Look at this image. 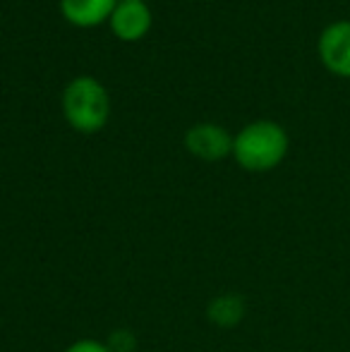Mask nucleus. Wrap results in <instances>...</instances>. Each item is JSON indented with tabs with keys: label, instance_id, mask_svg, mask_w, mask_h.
Listing matches in <instances>:
<instances>
[{
	"label": "nucleus",
	"instance_id": "1",
	"mask_svg": "<svg viewBox=\"0 0 350 352\" xmlns=\"http://www.w3.org/2000/svg\"><path fill=\"white\" fill-rule=\"evenodd\" d=\"M288 132L274 120H254L233 137V158L250 173H266L281 166L288 153Z\"/></svg>",
	"mask_w": 350,
	"mask_h": 352
},
{
	"label": "nucleus",
	"instance_id": "2",
	"mask_svg": "<svg viewBox=\"0 0 350 352\" xmlns=\"http://www.w3.org/2000/svg\"><path fill=\"white\" fill-rule=\"evenodd\" d=\"M63 116L67 125L82 135L103 130L111 118V96L106 87L89 74L75 77L63 91Z\"/></svg>",
	"mask_w": 350,
	"mask_h": 352
},
{
	"label": "nucleus",
	"instance_id": "3",
	"mask_svg": "<svg viewBox=\"0 0 350 352\" xmlns=\"http://www.w3.org/2000/svg\"><path fill=\"white\" fill-rule=\"evenodd\" d=\"M317 53L329 72L350 79V19L324 27L317 41Z\"/></svg>",
	"mask_w": 350,
	"mask_h": 352
},
{
	"label": "nucleus",
	"instance_id": "4",
	"mask_svg": "<svg viewBox=\"0 0 350 352\" xmlns=\"http://www.w3.org/2000/svg\"><path fill=\"white\" fill-rule=\"evenodd\" d=\"M185 148L199 161H223L233 153V137L216 122H199L185 132Z\"/></svg>",
	"mask_w": 350,
	"mask_h": 352
},
{
	"label": "nucleus",
	"instance_id": "5",
	"mask_svg": "<svg viewBox=\"0 0 350 352\" xmlns=\"http://www.w3.org/2000/svg\"><path fill=\"white\" fill-rule=\"evenodd\" d=\"M108 22L120 41H140L151 29V10L146 0H118Z\"/></svg>",
	"mask_w": 350,
	"mask_h": 352
},
{
	"label": "nucleus",
	"instance_id": "6",
	"mask_svg": "<svg viewBox=\"0 0 350 352\" xmlns=\"http://www.w3.org/2000/svg\"><path fill=\"white\" fill-rule=\"evenodd\" d=\"M118 0H61L63 17L75 27H96L111 19Z\"/></svg>",
	"mask_w": 350,
	"mask_h": 352
},
{
	"label": "nucleus",
	"instance_id": "7",
	"mask_svg": "<svg viewBox=\"0 0 350 352\" xmlns=\"http://www.w3.org/2000/svg\"><path fill=\"white\" fill-rule=\"evenodd\" d=\"M245 300L240 295H216L214 300L206 305V319L216 326V329H235L240 321L245 319Z\"/></svg>",
	"mask_w": 350,
	"mask_h": 352
},
{
	"label": "nucleus",
	"instance_id": "8",
	"mask_svg": "<svg viewBox=\"0 0 350 352\" xmlns=\"http://www.w3.org/2000/svg\"><path fill=\"white\" fill-rule=\"evenodd\" d=\"M108 350L111 352H135V338H132L130 331H116L108 340Z\"/></svg>",
	"mask_w": 350,
	"mask_h": 352
},
{
	"label": "nucleus",
	"instance_id": "9",
	"mask_svg": "<svg viewBox=\"0 0 350 352\" xmlns=\"http://www.w3.org/2000/svg\"><path fill=\"white\" fill-rule=\"evenodd\" d=\"M63 352H111V350H108L106 343H98V340L85 338V340H77V343L67 345Z\"/></svg>",
	"mask_w": 350,
	"mask_h": 352
}]
</instances>
